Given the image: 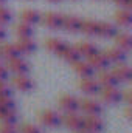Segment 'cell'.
<instances>
[{"label":"cell","mask_w":132,"mask_h":133,"mask_svg":"<svg viewBox=\"0 0 132 133\" xmlns=\"http://www.w3.org/2000/svg\"><path fill=\"white\" fill-rule=\"evenodd\" d=\"M61 122L65 125L68 130L71 132H79L82 130V125H84V118L78 115V111H68L64 116H61Z\"/></svg>","instance_id":"1"},{"label":"cell","mask_w":132,"mask_h":133,"mask_svg":"<svg viewBox=\"0 0 132 133\" xmlns=\"http://www.w3.org/2000/svg\"><path fill=\"white\" fill-rule=\"evenodd\" d=\"M98 95L101 101L109 104V105H115V104H118L121 101V91L118 90L117 85H113V87H101Z\"/></svg>","instance_id":"2"},{"label":"cell","mask_w":132,"mask_h":133,"mask_svg":"<svg viewBox=\"0 0 132 133\" xmlns=\"http://www.w3.org/2000/svg\"><path fill=\"white\" fill-rule=\"evenodd\" d=\"M39 121L44 127L47 129H56L59 127L62 122H61V115L56 113L55 110H44L39 113Z\"/></svg>","instance_id":"3"},{"label":"cell","mask_w":132,"mask_h":133,"mask_svg":"<svg viewBox=\"0 0 132 133\" xmlns=\"http://www.w3.org/2000/svg\"><path fill=\"white\" fill-rule=\"evenodd\" d=\"M104 129V122L103 119L97 115H86L84 116V125L82 130L87 133H101Z\"/></svg>","instance_id":"4"},{"label":"cell","mask_w":132,"mask_h":133,"mask_svg":"<svg viewBox=\"0 0 132 133\" xmlns=\"http://www.w3.org/2000/svg\"><path fill=\"white\" fill-rule=\"evenodd\" d=\"M11 84H13L14 88H17L19 91H23V93L31 91L33 87H34L33 79L28 74H14L11 77Z\"/></svg>","instance_id":"5"},{"label":"cell","mask_w":132,"mask_h":133,"mask_svg":"<svg viewBox=\"0 0 132 133\" xmlns=\"http://www.w3.org/2000/svg\"><path fill=\"white\" fill-rule=\"evenodd\" d=\"M40 22H42L47 28H50V30H53V31L61 30V28H62V14H58V12L50 11V12L40 16Z\"/></svg>","instance_id":"6"},{"label":"cell","mask_w":132,"mask_h":133,"mask_svg":"<svg viewBox=\"0 0 132 133\" xmlns=\"http://www.w3.org/2000/svg\"><path fill=\"white\" fill-rule=\"evenodd\" d=\"M79 110H82V113H86V115H97V116H99L103 113V105L98 101L92 99V98H86V99L79 101Z\"/></svg>","instance_id":"7"},{"label":"cell","mask_w":132,"mask_h":133,"mask_svg":"<svg viewBox=\"0 0 132 133\" xmlns=\"http://www.w3.org/2000/svg\"><path fill=\"white\" fill-rule=\"evenodd\" d=\"M6 68H8V71H11L13 74H28V71H30L28 62L23 61L20 56L6 61Z\"/></svg>","instance_id":"8"},{"label":"cell","mask_w":132,"mask_h":133,"mask_svg":"<svg viewBox=\"0 0 132 133\" xmlns=\"http://www.w3.org/2000/svg\"><path fill=\"white\" fill-rule=\"evenodd\" d=\"M99 88L101 87H99L98 81L93 79V77H81V81H79V90L87 96L98 95Z\"/></svg>","instance_id":"9"},{"label":"cell","mask_w":132,"mask_h":133,"mask_svg":"<svg viewBox=\"0 0 132 133\" xmlns=\"http://www.w3.org/2000/svg\"><path fill=\"white\" fill-rule=\"evenodd\" d=\"M110 71H112V74L115 76V79L118 81V84H120V82L128 84V82L132 81V70L126 65V64H117Z\"/></svg>","instance_id":"10"},{"label":"cell","mask_w":132,"mask_h":133,"mask_svg":"<svg viewBox=\"0 0 132 133\" xmlns=\"http://www.w3.org/2000/svg\"><path fill=\"white\" fill-rule=\"evenodd\" d=\"M87 62L93 66L95 70H98V71L106 70V68L110 66V62H109V59H107V56H106L104 51H97V53H93V54L87 59Z\"/></svg>","instance_id":"11"},{"label":"cell","mask_w":132,"mask_h":133,"mask_svg":"<svg viewBox=\"0 0 132 133\" xmlns=\"http://www.w3.org/2000/svg\"><path fill=\"white\" fill-rule=\"evenodd\" d=\"M73 71L79 76V77H93L95 76V68L90 65L89 62H84V61H76L71 64Z\"/></svg>","instance_id":"12"},{"label":"cell","mask_w":132,"mask_h":133,"mask_svg":"<svg viewBox=\"0 0 132 133\" xmlns=\"http://www.w3.org/2000/svg\"><path fill=\"white\" fill-rule=\"evenodd\" d=\"M59 107L68 113V111H78L79 110V99L76 98V96H73V95H62L61 98H59Z\"/></svg>","instance_id":"13"},{"label":"cell","mask_w":132,"mask_h":133,"mask_svg":"<svg viewBox=\"0 0 132 133\" xmlns=\"http://www.w3.org/2000/svg\"><path fill=\"white\" fill-rule=\"evenodd\" d=\"M16 46H17L20 56H30V54H33L34 50H36V43L33 42L31 37H17Z\"/></svg>","instance_id":"14"},{"label":"cell","mask_w":132,"mask_h":133,"mask_svg":"<svg viewBox=\"0 0 132 133\" xmlns=\"http://www.w3.org/2000/svg\"><path fill=\"white\" fill-rule=\"evenodd\" d=\"M104 53H106L109 62L113 64V65H117V64H124L126 59H128V53H124V51H123L121 48H118V46H112V48L106 50Z\"/></svg>","instance_id":"15"},{"label":"cell","mask_w":132,"mask_h":133,"mask_svg":"<svg viewBox=\"0 0 132 133\" xmlns=\"http://www.w3.org/2000/svg\"><path fill=\"white\" fill-rule=\"evenodd\" d=\"M20 53L16 46V43L13 42H0V57H3L5 61H9V59H14V57H19Z\"/></svg>","instance_id":"16"},{"label":"cell","mask_w":132,"mask_h":133,"mask_svg":"<svg viewBox=\"0 0 132 133\" xmlns=\"http://www.w3.org/2000/svg\"><path fill=\"white\" fill-rule=\"evenodd\" d=\"M113 19H115L117 26H121V28H129V26L132 25V12H131V9L120 8V9L115 12Z\"/></svg>","instance_id":"17"},{"label":"cell","mask_w":132,"mask_h":133,"mask_svg":"<svg viewBox=\"0 0 132 133\" xmlns=\"http://www.w3.org/2000/svg\"><path fill=\"white\" fill-rule=\"evenodd\" d=\"M81 19L78 16H62V30L68 33H78L81 30Z\"/></svg>","instance_id":"18"},{"label":"cell","mask_w":132,"mask_h":133,"mask_svg":"<svg viewBox=\"0 0 132 133\" xmlns=\"http://www.w3.org/2000/svg\"><path fill=\"white\" fill-rule=\"evenodd\" d=\"M118 33L117 25L110 23V22H98V30H97V36L103 37V39H110Z\"/></svg>","instance_id":"19"},{"label":"cell","mask_w":132,"mask_h":133,"mask_svg":"<svg viewBox=\"0 0 132 133\" xmlns=\"http://www.w3.org/2000/svg\"><path fill=\"white\" fill-rule=\"evenodd\" d=\"M113 39H115V46L121 48L124 53H129L132 50V37L129 33H117Z\"/></svg>","instance_id":"20"},{"label":"cell","mask_w":132,"mask_h":133,"mask_svg":"<svg viewBox=\"0 0 132 133\" xmlns=\"http://www.w3.org/2000/svg\"><path fill=\"white\" fill-rule=\"evenodd\" d=\"M97 81H98L99 87H113V85H118V81L115 79V76L112 74V71H109L107 68L99 71Z\"/></svg>","instance_id":"21"},{"label":"cell","mask_w":132,"mask_h":133,"mask_svg":"<svg viewBox=\"0 0 132 133\" xmlns=\"http://www.w3.org/2000/svg\"><path fill=\"white\" fill-rule=\"evenodd\" d=\"M75 46H76L78 53L81 54V57H86V59H89L93 53H97V51H98V50H97V46H95L92 42H87V40H81V42H78Z\"/></svg>","instance_id":"22"},{"label":"cell","mask_w":132,"mask_h":133,"mask_svg":"<svg viewBox=\"0 0 132 133\" xmlns=\"http://www.w3.org/2000/svg\"><path fill=\"white\" fill-rule=\"evenodd\" d=\"M65 42L64 40H61V39H56V37H50V39H47L45 40V48L50 51V53H53V54H61L62 53V50L65 48Z\"/></svg>","instance_id":"23"},{"label":"cell","mask_w":132,"mask_h":133,"mask_svg":"<svg viewBox=\"0 0 132 133\" xmlns=\"http://www.w3.org/2000/svg\"><path fill=\"white\" fill-rule=\"evenodd\" d=\"M20 22L28 23V25L33 26V25H36V23L40 22V14H39L36 9H31V8L23 9V11L20 12Z\"/></svg>","instance_id":"24"},{"label":"cell","mask_w":132,"mask_h":133,"mask_svg":"<svg viewBox=\"0 0 132 133\" xmlns=\"http://www.w3.org/2000/svg\"><path fill=\"white\" fill-rule=\"evenodd\" d=\"M59 56H61L65 62H68L70 65H71L73 62H76V61L81 59V54L78 53V50H76L75 45H65V48L62 50V53H61Z\"/></svg>","instance_id":"25"},{"label":"cell","mask_w":132,"mask_h":133,"mask_svg":"<svg viewBox=\"0 0 132 133\" xmlns=\"http://www.w3.org/2000/svg\"><path fill=\"white\" fill-rule=\"evenodd\" d=\"M97 30H98V22L95 20H82L81 22V30L86 36H97Z\"/></svg>","instance_id":"26"},{"label":"cell","mask_w":132,"mask_h":133,"mask_svg":"<svg viewBox=\"0 0 132 133\" xmlns=\"http://www.w3.org/2000/svg\"><path fill=\"white\" fill-rule=\"evenodd\" d=\"M14 31H16V36H17V37H31V36H33V26L28 25V23L20 22V23L16 25Z\"/></svg>","instance_id":"27"},{"label":"cell","mask_w":132,"mask_h":133,"mask_svg":"<svg viewBox=\"0 0 132 133\" xmlns=\"http://www.w3.org/2000/svg\"><path fill=\"white\" fill-rule=\"evenodd\" d=\"M0 121L3 124H9V125H14L17 122V113L16 110H5L0 113Z\"/></svg>","instance_id":"28"},{"label":"cell","mask_w":132,"mask_h":133,"mask_svg":"<svg viewBox=\"0 0 132 133\" xmlns=\"http://www.w3.org/2000/svg\"><path fill=\"white\" fill-rule=\"evenodd\" d=\"M11 19H13L11 11H9L8 8H5V6H0V25H6V23H9Z\"/></svg>","instance_id":"29"},{"label":"cell","mask_w":132,"mask_h":133,"mask_svg":"<svg viewBox=\"0 0 132 133\" xmlns=\"http://www.w3.org/2000/svg\"><path fill=\"white\" fill-rule=\"evenodd\" d=\"M0 102L5 110H16V101L13 99V96H0Z\"/></svg>","instance_id":"30"},{"label":"cell","mask_w":132,"mask_h":133,"mask_svg":"<svg viewBox=\"0 0 132 133\" xmlns=\"http://www.w3.org/2000/svg\"><path fill=\"white\" fill-rule=\"evenodd\" d=\"M20 133H42V130L33 124H23L20 127Z\"/></svg>","instance_id":"31"},{"label":"cell","mask_w":132,"mask_h":133,"mask_svg":"<svg viewBox=\"0 0 132 133\" xmlns=\"http://www.w3.org/2000/svg\"><path fill=\"white\" fill-rule=\"evenodd\" d=\"M13 91H11V87L6 81H0V96H11Z\"/></svg>","instance_id":"32"},{"label":"cell","mask_w":132,"mask_h":133,"mask_svg":"<svg viewBox=\"0 0 132 133\" xmlns=\"http://www.w3.org/2000/svg\"><path fill=\"white\" fill-rule=\"evenodd\" d=\"M0 133H19L16 130L14 125H9V124H0Z\"/></svg>","instance_id":"33"},{"label":"cell","mask_w":132,"mask_h":133,"mask_svg":"<svg viewBox=\"0 0 132 133\" xmlns=\"http://www.w3.org/2000/svg\"><path fill=\"white\" fill-rule=\"evenodd\" d=\"M121 101L126 104V105H131L132 104V99H131V90L128 88V90H124V91H121Z\"/></svg>","instance_id":"34"},{"label":"cell","mask_w":132,"mask_h":133,"mask_svg":"<svg viewBox=\"0 0 132 133\" xmlns=\"http://www.w3.org/2000/svg\"><path fill=\"white\" fill-rule=\"evenodd\" d=\"M8 74H9V71H8L6 65L0 64V81H6L8 79Z\"/></svg>","instance_id":"35"},{"label":"cell","mask_w":132,"mask_h":133,"mask_svg":"<svg viewBox=\"0 0 132 133\" xmlns=\"http://www.w3.org/2000/svg\"><path fill=\"white\" fill-rule=\"evenodd\" d=\"M118 5H120V8H124V9H132V0H121Z\"/></svg>","instance_id":"36"},{"label":"cell","mask_w":132,"mask_h":133,"mask_svg":"<svg viewBox=\"0 0 132 133\" xmlns=\"http://www.w3.org/2000/svg\"><path fill=\"white\" fill-rule=\"evenodd\" d=\"M124 116H126V119H132V110H131V105H128L126 107V110H124Z\"/></svg>","instance_id":"37"},{"label":"cell","mask_w":132,"mask_h":133,"mask_svg":"<svg viewBox=\"0 0 132 133\" xmlns=\"http://www.w3.org/2000/svg\"><path fill=\"white\" fill-rule=\"evenodd\" d=\"M6 39V30L3 28V25H0V42H3Z\"/></svg>","instance_id":"38"},{"label":"cell","mask_w":132,"mask_h":133,"mask_svg":"<svg viewBox=\"0 0 132 133\" xmlns=\"http://www.w3.org/2000/svg\"><path fill=\"white\" fill-rule=\"evenodd\" d=\"M47 2H50V3H59L61 0H47Z\"/></svg>","instance_id":"39"},{"label":"cell","mask_w":132,"mask_h":133,"mask_svg":"<svg viewBox=\"0 0 132 133\" xmlns=\"http://www.w3.org/2000/svg\"><path fill=\"white\" fill-rule=\"evenodd\" d=\"M2 111H5V107H3V105H2V102H0V113H2Z\"/></svg>","instance_id":"40"},{"label":"cell","mask_w":132,"mask_h":133,"mask_svg":"<svg viewBox=\"0 0 132 133\" xmlns=\"http://www.w3.org/2000/svg\"><path fill=\"white\" fill-rule=\"evenodd\" d=\"M112 2H115V3H117V5H118V3H120V2H121V0H112Z\"/></svg>","instance_id":"41"},{"label":"cell","mask_w":132,"mask_h":133,"mask_svg":"<svg viewBox=\"0 0 132 133\" xmlns=\"http://www.w3.org/2000/svg\"><path fill=\"white\" fill-rule=\"evenodd\" d=\"M75 133H87V132H84V130H79V132H75Z\"/></svg>","instance_id":"42"},{"label":"cell","mask_w":132,"mask_h":133,"mask_svg":"<svg viewBox=\"0 0 132 133\" xmlns=\"http://www.w3.org/2000/svg\"><path fill=\"white\" fill-rule=\"evenodd\" d=\"M5 2H6V0H0V5H3V3H5Z\"/></svg>","instance_id":"43"}]
</instances>
